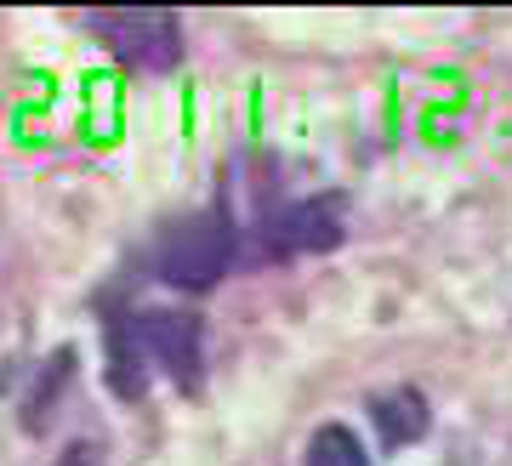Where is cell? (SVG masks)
<instances>
[{
	"mask_svg": "<svg viewBox=\"0 0 512 466\" xmlns=\"http://www.w3.org/2000/svg\"><path fill=\"white\" fill-rule=\"evenodd\" d=\"M92 35H103L114 57H126L131 69H171L183 57V23L177 12H92Z\"/></svg>",
	"mask_w": 512,
	"mask_h": 466,
	"instance_id": "3",
	"label": "cell"
},
{
	"mask_svg": "<svg viewBox=\"0 0 512 466\" xmlns=\"http://www.w3.org/2000/svg\"><path fill=\"white\" fill-rule=\"evenodd\" d=\"M234 251H239L234 222H228L222 205H211V211H194L188 222L165 233L160 251H154V273L177 290H211L234 268Z\"/></svg>",
	"mask_w": 512,
	"mask_h": 466,
	"instance_id": "2",
	"label": "cell"
},
{
	"mask_svg": "<svg viewBox=\"0 0 512 466\" xmlns=\"http://www.w3.org/2000/svg\"><path fill=\"white\" fill-rule=\"evenodd\" d=\"M52 466H92V449H86V444H74V449H63V455H57Z\"/></svg>",
	"mask_w": 512,
	"mask_h": 466,
	"instance_id": "7",
	"label": "cell"
},
{
	"mask_svg": "<svg viewBox=\"0 0 512 466\" xmlns=\"http://www.w3.org/2000/svg\"><path fill=\"white\" fill-rule=\"evenodd\" d=\"M302 466H370V455H365V444H359V432H353V427L325 421V427L308 438Z\"/></svg>",
	"mask_w": 512,
	"mask_h": 466,
	"instance_id": "6",
	"label": "cell"
},
{
	"mask_svg": "<svg viewBox=\"0 0 512 466\" xmlns=\"http://www.w3.org/2000/svg\"><path fill=\"white\" fill-rule=\"evenodd\" d=\"M330 245H342V205L336 199L285 205L268 222V256H302V251H330Z\"/></svg>",
	"mask_w": 512,
	"mask_h": 466,
	"instance_id": "4",
	"label": "cell"
},
{
	"mask_svg": "<svg viewBox=\"0 0 512 466\" xmlns=\"http://www.w3.org/2000/svg\"><path fill=\"white\" fill-rule=\"evenodd\" d=\"M370 421H376V432H382L387 449H410V444L427 438L433 410H427V398H421L416 387H393V393L370 398Z\"/></svg>",
	"mask_w": 512,
	"mask_h": 466,
	"instance_id": "5",
	"label": "cell"
},
{
	"mask_svg": "<svg viewBox=\"0 0 512 466\" xmlns=\"http://www.w3.org/2000/svg\"><path fill=\"white\" fill-rule=\"evenodd\" d=\"M114 393L137 398L148 387V370L177 376L183 387L200 381V319L194 313H131L109 330Z\"/></svg>",
	"mask_w": 512,
	"mask_h": 466,
	"instance_id": "1",
	"label": "cell"
}]
</instances>
